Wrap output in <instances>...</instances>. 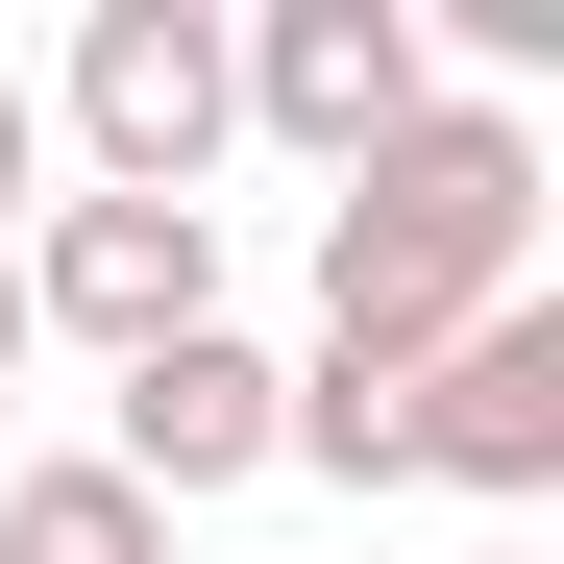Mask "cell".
<instances>
[{
	"instance_id": "cell-5",
	"label": "cell",
	"mask_w": 564,
	"mask_h": 564,
	"mask_svg": "<svg viewBox=\"0 0 564 564\" xmlns=\"http://www.w3.org/2000/svg\"><path fill=\"white\" fill-rule=\"evenodd\" d=\"M417 491H564V295H516V319H466L442 368H417Z\"/></svg>"
},
{
	"instance_id": "cell-8",
	"label": "cell",
	"mask_w": 564,
	"mask_h": 564,
	"mask_svg": "<svg viewBox=\"0 0 564 564\" xmlns=\"http://www.w3.org/2000/svg\"><path fill=\"white\" fill-rule=\"evenodd\" d=\"M25 172H50V99L0 74V246H25Z\"/></svg>"
},
{
	"instance_id": "cell-2",
	"label": "cell",
	"mask_w": 564,
	"mask_h": 564,
	"mask_svg": "<svg viewBox=\"0 0 564 564\" xmlns=\"http://www.w3.org/2000/svg\"><path fill=\"white\" fill-rule=\"evenodd\" d=\"M74 148H99V197H197V172L246 148L221 0H99V25H74Z\"/></svg>"
},
{
	"instance_id": "cell-1",
	"label": "cell",
	"mask_w": 564,
	"mask_h": 564,
	"mask_svg": "<svg viewBox=\"0 0 564 564\" xmlns=\"http://www.w3.org/2000/svg\"><path fill=\"white\" fill-rule=\"evenodd\" d=\"M516 295H540V123L516 99H417L319 197V344L344 368H442L466 319H516Z\"/></svg>"
},
{
	"instance_id": "cell-9",
	"label": "cell",
	"mask_w": 564,
	"mask_h": 564,
	"mask_svg": "<svg viewBox=\"0 0 564 564\" xmlns=\"http://www.w3.org/2000/svg\"><path fill=\"white\" fill-rule=\"evenodd\" d=\"M0 368H25V246H0Z\"/></svg>"
},
{
	"instance_id": "cell-7",
	"label": "cell",
	"mask_w": 564,
	"mask_h": 564,
	"mask_svg": "<svg viewBox=\"0 0 564 564\" xmlns=\"http://www.w3.org/2000/svg\"><path fill=\"white\" fill-rule=\"evenodd\" d=\"M0 564H172V516L123 466H25V491H0Z\"/></svg>"
},
{
	"instance_id": "cell-3",
	"label": "cell",
	"mask_w": 564,
	"mask_h": 564,
	"mask_svg": "<svg viewBox=\"0 0 564 564\" xmlns=\"http://www.w3.org/2000/svg\"><path fill=\"white\" fill-rule=\"evenodd\" d=\"M25 319H74L99 368L221 319V197H25Z\"/></svg>"
},
{
	"instance_id": "cell-4",
	"label": "cell",
	"mask_w": 564,
	"mask_h": 564,
	"mask_svg": "<svg viewBox=\"0 0 564 564\" xmlns=\"http://www.w3.org/2000/svg\"><path fill=\"white\" fill-rule=\"evenodd\" d=\"M221 74H246V123L295 148V172H368L442 74H417V0H270V25H221Z\"/></svg>"
},
{
	"instance_id": "cell-6",
	"label": "cell",
	"mask_w": 564,
	"mask_h": 564,
	"mask_svg": "<svg viewBox=\"0 0 564 564\" xmlns=\"http://www.w3.org/2000/svg\"><path fill=\"white\" fill-rule=\"evenodd\" d=\"M270 393H295V368H270L246 319H197V344H148V368H123L99 466H123L148 516H197V491H246V466H270Z\"/></svg>"
}]
</instances>
